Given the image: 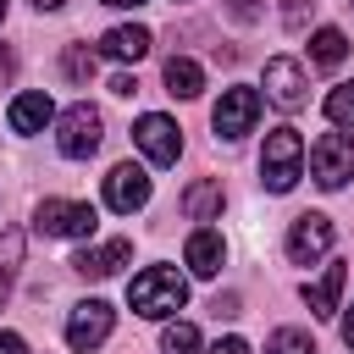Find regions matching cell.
<instances>
[{
	"mask_svg": "<svg viewBox=\"0 0 354 354\" xmlns=\"http://www.w3.org/2000/svg\"><path fill=\"white\" fill-rule=\"evenodd\" d=\"M17 271H22V232L11 227V232H0V310L17 288Z\"/></svg>",
	"mask_w": 354,
	"mask_h": 354,
	"instance_id": "cell-20",
	"label": "cell"
},
{
	"mask_svg": "<svg viewBox=\"0 0 354 354\" xmlns=\"http://www.w3.org/2000/svg\"><path fill=\"white\" fill-rule=\"evenodd\" d=\"M205 354H249V343H243V337H221V343H210Z\"/></svg>",
	"mask_w": 354,
	"mask_h": 354,
	"instance_id": "cell-28",
	"label": "cell"
},
{
	"mask_svg": "<svg viewBox=\"0 0 354 354\" xmlns=\"http://www.w3.org/2000/svg\"><path fill=\"white\" fill-rule=\"evenodd\" d=\"M33 227H39L44 238H94L100 216H94V205H83V199H39Z\"/></svg>",
	"mask_w": 354,
	"mask_h": 354,
	"instance_id": "cell-3",
	"label": "cell"
},
{
	"mask_svg": "<svg viewBox=\"0 0 354 354\" xmlns=\"http://www.w3.org/2000/svg\"><path fill=\"white\" fill-rule=\"evenodd\" d=\"M111 326H116V310H111L105 299H83V304H72V315H66V343H72L77 354H94V348L111 337Z\"/></svg>",
	"mask_w": 354,
	"mask_h": 354,
	"instance_id": "cell-9",
	"label": "cell"
},
{
	"mask_svg": "<svg viewBox=\"0 0 354 354\" xmlns=\"http://www.w3.org/2000/svg\"><path fill=\"white\" fill-rule=\"evenodd\" d=\"M6 6H11V0H0V22H6Z\"/></svg>",
	"mask_w": 354,
	"mask_h": 354,
	"instance_id": "cell-34",
	"label": "cell"
},
{
	"mask_svg": "<svg viewBox=\"0 0 354 354\" xmlns=\"http://www.w3.org/2000/svg\"><path fill=\"white\" fill-rule=\"evenodd\" d=\"M160 354H199V326L194 321H171L160 332Z\"/></svg>",
	"mask_w": 354,
	"mask_h": 354,
	"instance_id": "cell-22",
	"label": "cell"
},
{
	"mask_svg": "<svg viewBox=\"0 0 354 354\" xmlns=\"http://www.w3.org/2000/svg\"><path fill=\"white\" fill-rule=\"evenodd\" d=\"M343 343H348V348H354V310H348V315H343Z\"/></svg>",
	"mask_w": 354,
	"mask_h": 354,
	"instance_id": "cell-31",
	"label": "cell"
},
{
	"mask_svg": "<svg viewBox=\"0 0 354 354\" xmlns=\"http://www.w3.org/2000/svg\"><path fill=\"white\" fill-rule=\"evenodd\" d=\"M105 6H116V11H133V6H144V0H105Z\"/></svg>",
	"mask_w": 354,
	"mask_h": 354,
	"instance_id": "cell-32",
	"label": "cell"
},
{
	"mask_svg": "<svg viewBox=\"0 0 354 354\" xmlns=\"http://www.w3.org/2000/svg\"><path fill=\"white\" fill-rule=\"evenodd\" d=\"M33 6H39V11H55V6H66V0H33Z\"/></svg>",
	"mask_w": 354,
	"mask_h": 354,
	"instance_id": "cell-33",
	"label": "cell"
},
{
	"mask_svg": "<svg viewBox=\"0 0 354 354\" xmlns=\"http://www.w3.org/2000/svg\"><path fill=\"white\" fill-rule=\"evenodd\" d=\"M299 177H304V138H299V127H271L266 149H260V183L271 194H288Z\"/></svg>",
	"mask_w": 354,
	"mask_h": 354,
	"instance_id": "cell-2",
	"label": "cell"
},
{
	"mask_svg": "<svg viewBox=\"0 0 354 354\" xmlns=\"http://www.w3.org/2000/svg\"><path fill=\"white\" fill-rule=\"evenodd\" d=\"M199 88H205V66L188 61V55H171V61H166V94H171V100H194Z\"/></svg>",
	"mask_w": 354,
	"mask_h": 354,
	"instance_id": "cell-18",
	"label": "cell"
},
{
	"mask_svg": "<svg viewBox=\"0 0 354 354\" xmlns=\"http://www.w3.org/2000/svg\"><path fill=\"white\" fill-rule=\"evenodd\" d=\"M343 55H348V39H343V28H315L310 33V61L315 66H343Z\"/></svg>",
	"mask_w": 354,
	"mask_h": 354,
	"instance_id": "cell-19",
	"label": "cell"
},
{
	"mask_svg": "<svg viewBox=\"0 0 354 354\" xmlns=\"http://www.w3.org/2000/svg\"><path fill=\"white\" fill-rule=\"evenodd\" d=\"M0 354H28V343H22V332H0Z\"/></svg>",
	"mask_w": 354,
	"mask_h": 354,
	"instance_id": "cell-29",
	"label": "cell"
},
{
	"mask_svg": "<svg viewBox=\"0 0 354 354\" xmlns=\"http://www.w3.org/2000/svg\"><path fill=\"white\" fill-rule=\"evenodd\" d=\"M111 88H116V94H133L138 83H133V72H116V77H111Z\"/></svg>",
	"mask_w": 354,
	"mask_h": 354,
	"instance_id": "cell-30",
	"label": "cell"
},
{
	"mask_svg": "<svg viewBox=\"0 0 354 354\" xmlns=\"http://www.w3.org/2000/svg\"><path fill=\"white\" fill-rule=\"evenodd\" d=\"M332 216H321V210H304V216H293V227H288V260L293 266H315V260H326L332 254Z\"/></svg>",
	"mask_w": 354,
	"mask_h": 354,
	"instance_id": "cell-8",
	"label": "cell"
},
{
	"mask_svg": "<svg viewBox=\"0 0 354 354\" xmlns=\"http://www.w3.org/2000/svg\"><path fill=\"white\" fill-rule=\"evenodd\" d=\"M282 22H288V33H304V0H288L282 6Z\"/></svg>",
	"mask_w": 354,
	"mask_h": 354,
	"instance_id": "cell-26",
	"label": "cell"
},
{
	"mask_svg": "<svg viewBox=\"0 0 354 354\" xmlns=\"http://www.w3.org/2000/svg\"><path fill=\"white\" fill-rule=\"evenodd\" d=\"M310 177L321 188H343L354 177V138L348 133H321L310 144Z\"/></svg>",
	"mask_w": 354,
	"mask_h": 354,
	"instance_id": "cell-7",
	"label": "cell"
},
{
	"mask_svg": "<svg viewBox=\"0 0 354 354\" xmlns=\"http://www.w3.org/2000/svg\"><path fill=\"white\" fill-rule=\"evenodd\" d=\"M183 299H188V277H183L177 266H144V271L127 282V304H133L144 321H166V315H177Z\"/></svg>",
	"mask_w": 354,
	"mask_h": 354,
	"instance_id": "cell-1",
	"label": "cell"
},
{
	"mask_svg": "<svg viewBox=\"0 0 354 354\" xmlns=\"http://www.w3.org/2000/svg\"><path fill=\"white\" fill-rule=\"evenodd\" d=\"M343 282H348V271H343L337 260H332L315 282H304V304H310V315H321V321L337 315V293H343Z\"/></svg>",
	"mask_w": 354,
	"mask_h": 354,
	"instance_id": "cell-17",
	"label": "cell"
},
{
	"mask_svg": "<svg viewBox=\"0 0 354 354\" xmlns=\"http://www.w3.org/2000/svg\"><path fill=\"white\" fill-rule=\"evenodd\" d=\"M55 127H61V133H55V144H61V155H66V160H88V155L100 149V133H105V122H100V111H94L88 100L66 105Z\"/></svg>",
	"mask_w": 354,
	"mask_h": 354,
	"instance_id": "cell-5",
	"label": "cell"
},
{
	"mask_svg": "<svg viewBox=\"0 0 354 354\" xmlns=\"http://www.w3.org/2000/svg\"><path fill=\"white\" fill-rule=\"evenodd\" d=\"M105 205H111L116 216L144 210V205H149V171H144V166H133V160L111 166V171H105Z\"/></svg>",
	"mask_w": 354,
	"mask_h": 354,
	"instance_id": "cell-10",
	"label": "cell"
},
{
	"mask_svg": "<svg viewBox=\"0 0 354 354\" xmlns=\"http://www.w3.org/2000/svg\"><path fill=\"white\" fill-rule=\"evenodd\" d=\"M227 17L232 22H254L260 17V0H227Z\"/></svg>",
	"mask_w": 354,
	"mask_h": 354,
	"instance_id": "cell-25",
	"label": "cell"
},
{
	"mask_svg": "<svg viewBox=\"0 0 354 354\" xmlns=\"http://www.w3.org/2000/svg\"><path fill=\"white\" fill-rule=\"evenodd\" d=\"M149 44H155V33L138 28V22H116V28L100 33V55H111V61H144Z\"/></svg>",
	"mask_w": 354,
	"mask_h": 354,
	"instance_id": "cell-13",
	"label": "cell"
},
{
	"mask_svg": "<svg viewBox=\"0 0 354 354\" xmlns=\"http://www.w3.org/2000/svg\"><path fill=\"white\" fill-rule=\"evenodd\" d=\"M221 205H227L221 177H199V183H188V188H183V216H188V221H216V216H221Z\"/></svg>",
	"mask_w": 354,
	"mask_h": 354,
	"instance_id": "cell-15",
	"label": "cell"
},
{
	"mask_svg": "<svg viewBox=\"0 0 354 354\" xmlns=\"http://www.w3.org/2000/svg\"><path fill=\"white\" fill-rule=\"evenodd\" d=\"M183 260H188V271H194V277H216V271H221V260H227V243H221V232L199 227V232L188 238Z\"/></svg>",
	"mask_w": 354,
	"mask_h": 354,
	"instance_id": "cell-16",
	"label": "cell"
},
{
	"mask_svg": "<svg viewBox=\"0 0 354 354\" xmlns=\"http://www.w3.org/2000/svg\"><path fill=\"white\" fill-rule=\"evenodd\" d=\"M254 122H260V88H221V100H216V111H210V127H216V138H227V144H238L243 133H254Z\"/></svg>",
	"mask_w": 354,
	"mask_h": 354,
	"instance_id": "cell-4",
	"label": "cell"
},
{
	"mask_svg": "<svg viewBox=\"0 0 354 354\" xmlns=\"http://www.w3.org/2000/svg\"><path fill=\"white\" fill-rule=\"evenodd\" d=\"M326 122L332 127H354V83H337L326 94Z\"/></svg>",
	"mask_w": 354,
	"mask_h": 354,
	"instance_id": "cell-23",
	"label": "cell"
},
{
	"mask_svg": "<svg viewBox=\"0 0 354 354\" xmlns=\"http://www.w3.org/2000/svg\"><path fill=\"white\" fill-rule=\"evenodd\" d=\"M133 144L144 149L149 166H177V155H183V127H177L171 116H160V111H144V116L133 122Z\"/></svg>",
	"mask_w": 354,
	"mask_h": 354,
	"instance_id": "cell-6",
	"label": "cell"
},
{
	"mask_svg": "<svg viewBox=\"0 0 354 354\" xmlns=\"http://www.w3.org/2000/svg\"><path fill=\"white\" fill-rule=\"evenodd\" d=\"M127 260H133V243H127V238H105V243H83L77 260H72V271L100 282V277H116Z\"/></svg>",
	"mask_w": 354,
	"mask_h": 354,
	"instance_id": "cell-12",
	"label": "cell"
},
{
	"mask_svg": "<svg viewBox=\"0 0 354 354\" xmlns=\"http://www.w3.org/2000/svg\"><path fill=\"white\" fill-rule=\"evenodd\" d=\"M6 122H11V133H44V127L55 122V105H50V94H44V88H28V94H17V100H11Z\"/></svg>",
	"mask_w": 354,
	"mask_h": 354,
	"instance_id": "cell-14",
	"label": "cell"
},
{
	"mask_svg": "<svg viewBox=\"0 0 354 354\" xmlns=\"http://www.w3.org/2000/svg\"><path fill=\"white\" fill-rule=\"evenodd\" d=\"M94 66H100V61H94V50H88V44H66V50H61V77H66V83H77V88H83V83L94 77Z\"/></svg>",
	"mask_w": 354,
	"mask_h": 354,
	"instance_id": "cell-21",
	"label": "cell"
},
{
	"mask_svg": "<svg viewBox=\"0 0 354 354\" xmlns=\"http://www.w3.org/2000/svg\"><path fill=\"white\" fill-rule=\"evenodd\" d=\"M266 354H315V343H310V332H299V326H277L271 343H266Z\"/></svg>",
	"mask_w": 354,
	"mask_h": 354,
	"instance_id": "cell-24",
	"label": "cell"
},
{
	"mask_svg": "<svg viewBox=\"0 0 354 354\" xmlns=\"http://www.w3.org/2000/svg\"><path fill=\"white\" fill-rule=\"evenodd\" d=\"M266 100L282 105V111H299L304 105V66L293 55H271L266 61Z\"/></svg>",
	"mask_w": 354,
	"mask_h": 354,
	"instance_id": "cell-11",
	"label": "cell"
},
{
	"mask_svg": "<svg viewBox=\"0 0 354 354\" xmlns=\"http://www.w3.org/2000/svg\"><path fill=\"white\" fill-rule=\"evenodd\" d=\"M11 77H17V50H11V44H0V88H6Z\"/></svg>",
	"mask_w": 354,
	"mask_h": 354,
	"instance_id": "cell-27",
	"label": "cell"
}]
</instances>
